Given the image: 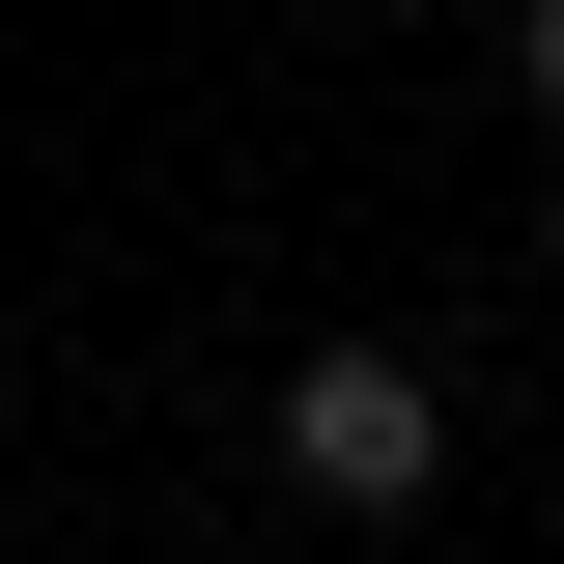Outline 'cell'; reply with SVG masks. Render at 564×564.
Listing matches in <instances>:
<instances>
[{
	"label": "cell",
	"instance_id": "6da1fadb",
	"mask_svg": "<svg viewBox=\"0 0 564 564\" xmlns=\"http://www.w3.org/2000/svg\"><path fill=\"white\" fill-rule=\"evenodd\" d=\"M254 452H282V508H339V536H395V508L452 480V367H423V339H311V367L254 395Z\"/></svg>",
	"mask_w": 564,
	"mask_h": 564
},
{
	"label": "cell",
	"instance_id": "7a4b0ae2",
	"mask_svg": "<svg viewBox=\"0 0 564 564\" xmlns=\"http://www.w3.org/2000/svg\"><path fill=\"white\" fill-rule=\"evenodd\" d=\"M508 113H536V141H564V0H508Z\"/></svg>",
	"mask_w": 564,
	"mask_h": 564
},
{
	"label": "cell",
	"instance_id": "3957f363",
	"mask_svg": "<svg viewBox=\"0 0 564 564\" xmlns=\"http://www.w3.org/2000/svg\"><path fill=\"white\" fill-rule=\"evenodd\" d=\"M536 282H564V170H536Z\"/></svg>",
	"mask_w": 564,
	"mask_h": 564
}]
</instances>
